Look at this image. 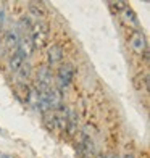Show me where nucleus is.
<instances>
[{"label": "nucleus", "instance_id": "nucleus-1", "mask_svg": "<svg viewBox=\"0 0 150 158\" xmlns=\"http://www.w3.org/2000/svg\"><path fill=\"white\" fill-rule=\"evenodd\" d=\"M29 40L32 44V48H44L48 40V24L45 21H35L32 24Z\"/></svg>", "mask_w": 150, "mask_h": 158}, {"label": "nucleus", "instance_id": "nucleus-2", "mask_svg": "<svg viewBox=\"0 0 150 158\" xmlns=\"http://www.w3.org/2000/svg\"><path fill=\"white\" fill-rule=\"evenodd\" d=\"M74 74H76V68L73 66V64H71V63H65V64H63V66L58 69V74H56V79H58V89L60 90L66 89L68 85L73 82Z\"/></svg>", "mask_w": 150, "mask_h": 158}, {"label": "nucleus", "instance_id": "nucleus-3", "mask_svg": "<svg viewBox=\"0 0 150 158\" xmlns=\"http://www.w3.org/2000/svg\"><path fill=\"white\" fill-rule=\"evenodd\" d=\"M129 47L134 53L137 55H144L148 47H147V39L142 31H134L131 35H129Z\"/></svg>", "mask_w": 150, "mask_h": 158}, {"label": "nucleus", "instance_id": "nucleus-4", "mask_svg": "<svg viewBox=\"0 0 150 158\" xmlns=\"http://www.w3.org/2000/svg\"><path fill=\"white\" fill-rule=\"evenodd\" d=\"M52 79H53L52 68H50L48 64H44V66H40L39 71H37V84H35V85H42V87H52Z\"/></svg>", "mask_w": 150, "mask_h": 158}, {"label": "nucleus", "instance_id": "nucleus-5", "mask_svg": "<svg viewBox=\"0 0 150 158\" xmlns=\"http://www.w3.org/2000/svg\"><path fill=\"white\" fill-rule=\"evenodd\" d=\"M119 16H121V21H123L124 24L134 27L135 31H139L140 23H139V19H137V15L134 13V10L131 8V6H126V8L119 13Z\"/></svg>", "mask_w": 150, "mask_h": 158}, {"label": "nucleus", "instance_id": "nucleus-6", "mask_svg": "<svg viewBox=\"0 0 150 158\" xmlns=\"http://www.w3.org/2000/svg\"><path fill=\"white\" fill-rule=\"evenodd\" d=\"M47 103H48V108L52 110V108H60L61 106V100H63V94H61V90L58 87H50L48 92H47Z\"/></svg>", "mask_w": 150, "mask_h": 158}, {"label": "nucleus", "instance_id": "nucleus-7", "mask_svg": "<svg viewBox=\"0 0 150 158\" xmlns=\"http://www.w3.org/2000/svg\"><path fill=\"white\" fill-rule=\"evenodd\" d=\"M79 152H81V158H95V147L94 142L87 135H82L81 145H79Z\"/></svg>", "mask_w": 150, "mask_h": 158}, {"label": "nucleus", "instance_id": "nucleus-8", "mask_svg": "<svg viewBox=\"0 0 150 158\" xmlns=\"http://www.w3.org/2000/svg\"><path fill=\"white\" fill-rule=\"evenodd\" d=\"M53 121H55V127H60L61 131H66V126H68V110L60 106V108H56L53 113Z\"/></svg>", "mask_w": 150, "mask_h": 158}, {"label": "nucleus", "instance_id": "nucleus-9", "mask_svg": "<svg viewBox=\"0 0 150 158\" xmlns=\"http://www.w3.org/2000/svg\"><path fill=\"white\" fill-rule=\"evenodd\" d=\"M63 60V48L60 44H53L47 50V61H48V66L52 64H56Z\"/></svg>", "mask_w": 150, "mask_h": 158}, {"label": "nucleus", "instance_id": "nucleus-10", "mask_svg": "<svg viewBox=\"0 0 150 158\" xmlns=\"http://www.w3.org/2000/svg\"><path fill=\"white\" fill-rule=\"evenodd\" d=\"M27 8H29L31 15L35 16V21H42V18L47 15V10L42 2H31V3H27Z\"/></svg>", "mask_w": 150, "mask_h": 158}, {"label": "nucleus", "instance_id": "nucleus-11", "mask_svg": "<svg viewBox=\"0 0 150 158\" xmlns=\"http://www.w3.org/2000/svg\"><path fill=\"white\" fill-rule=\"evenodd\" d=\"M3 42H5V47L8 50H15L18 48V44H19V39H18V34L15 31H8L3 37Z\"/></svg>", "mask_w": 150, "mask_h": 158}, {"label": "nucleus", "instance_id": "nucleus-12", "mask_svg": "<svg viewBox=\"0 0 150 158\" xmlns=\"http://www.w3.org/2000/svg\"><path fill=\"white\" fill-rule=\"evenodd\" d=\"M29 76H31V64L24 61L23 64H21V68L16 71V79H18L19 84H26Z\"/></svg>", "mask_w": 150, "mask_h": 158}, {"label": "nucleus", "instance_id": "nucleus-13", "mask_svg": "<svg viewBox=\"0 0 150 158\" xmlns=\"http://www.w3.org/2000/svg\"><path fill=\"white\" fill-rule=\"evenodd\" d=\"M77 123H79V118L74 111H69L68 113V126H66V131L69 135H74V132L77 131Z\"/></svg>", "mask_w": 150, "mask_h": 158}, {"label": "nucleus", "instance_id": "nucleus-14", "mask_svg": "<svg viewBox=\"0 0 150 158\" xmlns=\"http://www.w3.org/2000/svg\"><path fill=\"white\" fill-rule=\"evenodd\" d=\"M134 85L137 90H148V73H140L135 76L134 79Z\"/></svg>", "mask_w": 150, "mask_h": 158}, {"label": "nucleus", "instance_id": "nucleus-15", "mask_svg": "<svg viewBox=\"0 0 150 158\" xmlns=\"http://www.w3.org/2000/svg\"><path fill=\"white\" fill-rule=\"evenodd\" d=\"M18 53H21L26 58V56H29L32 53V44H31V40L29 39H21L19 40V44H18V50H16Z\"/></svg>", "mask_w": 150, "mask_h": 158}, {"label": "nucleus", "instance_id": "nucleus-16", "mask_svg": "<svg viewBox=\"0 0 150 158\" xmlns=\"http://www.w3.org/2000/svg\"><path fill=\"white\" fill-rule=\"evenodd\" d=\"M24 60H26V58H24L23 55L18 53V52H15V53H13V56L10 58V69L13 71V73H16V71L21 68V64L24 63Z\"/></svg>", "mask_w": 150, "mask_h": 158}, {"label": "nucleus", "instance_id": "nucleus-17", "mask_svg": "<svg viewBox=\"0 0 150 158\" xmlns=\"http://www.w3.org/2000/svg\"><path fill=\"white\" fill-rule=\"evenodd\" d=\"M108 5H110L111 11H113V13H118V15H119V13H121V11H123V10L126 8V6H127L124 2H119V0H118V2H110Z\"/></svg>", "mask_w": 150, "mask_h": 158}, {"label": "nucleus", "instance_id": "nucleus-18", "mask_svg": "<svg viewBox=\"0 0 150 158\" xmlns=\"http://www.w3.org/2000/svg\"><path fill=\"white\" fill-rule=\"evenodd\" d=\"M3 21H5V10L0 6V26L3 24Z\"/></svg>", "mask_w": 150, "mask_h": 158}, {"label": "nucleus", "instance_id": "nucleus-19", "mask_svg": "<svg viewBox=\"0 0 150 158\" xmlns=\"http://www.w3.org/2000/svg\"><path fill=\"white\" fill-rule=\"evenodd\" d=\"M123 158H132L131 155H126V156H123Z\"/></svg>", "mask_w": 150, "mask_h": 158}, {"label": "nucleus", "instance_id": "nucleus-20", "mask_svg": "<svg viewBox=\"0 0 150 158\" xmlns=\"http://www.w3.org/2000/svg\"><path fill=\"white\" fill-rule=\"evenodd\" d=\"M106 158H115V156H111V155H108V156H106Z\"/></svg>", "mask_w": 150, "mask_h": 158}]
</instances>
